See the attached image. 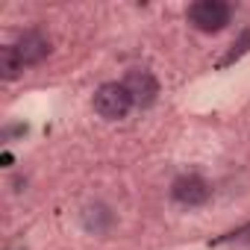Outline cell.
<instances>
[{
    "label": "cell",
    "instance_id": "2",
    "mask_svg": "<svg viewBox=\"0 0 250 250\" xmlns=\"http://www.w3.org/2000/svg\"><path fill=\"white\" fill-rule=\"evenodd\" d=\"M133 109V97L127 94L124 83H103L94 91V112L106 121H121Z\"/></svg>",
    "mask_w": 250,
    "mask_h": 250
},
{
    "label": "cell",
    "instance_id": "7",
    "mask_svg": "<svg viewBox=\"0 0 250 250\" xmlns=\"http://www.w3.org/2000/svg\"><path fill=\"white\" fill-rule=\"evenodd\" d=\"M24 68L27 65L21 62V56H18V50L12 44L0 47V77H3V80H18Z\"/></svg>",
    "mask_w": 250,
    "mask_h": 250
},
{
    "label": "cell",
    "instance_id": "3",
    "mask_svg": "<svg viewBox=\"0 0 250 250\" xmlns=\"http://www.w3.org/2000/svg\"><path fill=\"white\" fill-rule=\"evenodd\" d=\"M124 88H127V94L133 97V106H153L156 97H159V83L156 77L147 71V68H133L127 71V77H124Z\"/></svg>",
    "mask_w": 250,
    "mask_h": 250
},
{
    "label": "cell",
    "instance_id": "8",
    "mask_svg": "<svg viewBox=\"0 0 250 250\" xmlns=\"http://www.w3.org/2000/svg\"><path fill=\"white\" fill-rule=\"evenodd\" d=\"M244 53H250V27L247 30H241V36L232 42V47H229V53L221 59V65H232L235 59H241Z\"/></svg>",
    "mask_w": 250,
    "mask_h": 250
},
{
    "label": "cell",
    "instance_id": "9",
    "mask_svg": "<svg viewBox=\"0 0 250 250\" xmlns=\"http://www.w3.org/2000/svg\"><path fill=\"white\" fill-rule=\"evenodd\" d=\"M224 241H250V224H247V227H241L238 232H229Z\"/></svg>",
    "mask_w": 250,
    "mask_h": 250
},
{
    "label": "cell",
    "instance_id": "4",
    "mask_svg": "<svg viewBox=\"0 0 250 250\" xmlns=\"http://www.w3.org/2000/svg\"><path fill=\"white\" fill-rule=\"evenodd\" d=\"M209 194H212V186L197 174H183L171 183V197L180 206H203Z\"/></svg>",
    "mask_w": 250,
    "mask_h": 250
},
{
    "label": "cell",
    "instance_id": "5",
    "mask_svg": "<svg viewBox=\"0 0 250 250\" xmlns=\"http://www.w3.org/2000/svg\"><path fill=\"white\" fill-rule=\"evenodd\" d=\"M12 47L18 50V56H21L24 65H39V62H44V59L50 56V39H47L42 30H27V33H21Z\"/></svg>",
    "mask_w": 250,
    "mask_h": 250
},
{
    "label": "cell",
    "instance_id": "1",
    "mask_svg": "<svg viewBox=\"0 0 250 250\" xmlns=\"http://www.w3.org/2000/svg\"><path fill=\"white\" fill-rule=\"evenodd\" d=\"M232 18V9L224 0H197L188 6V24L197 33H221Z\"/></svg>",
    "mask_w": 250,
    "mask_h": 250
},
{
    "label": "cell",
    "instance_id": "6",
    "mask_svg": "<svg viewBox=\"0 0 250 250\" xmlns=\"http://www.w3.org/2000/svg\"><path fill=\"white\" fill-rule=\"evenodd\" d=\"M112 224H115V215H112L109 206H103V203H88V206L83 209V227H85L88 232L103 235V232L112 229Z\"/></svg>",
    "mask_w": 250,
    "mask_h": 250
}]
</instances>
